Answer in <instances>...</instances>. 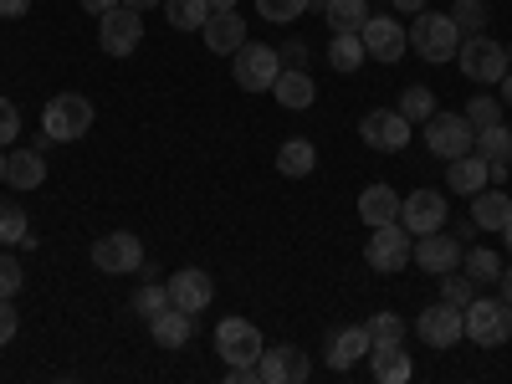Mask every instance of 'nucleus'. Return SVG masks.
I'll return each mask as SVG.
<instances>
[{
    "instance_id": "35",
    "label": "nucleus",
    "mask_w": 512,
    "mask_h": 384,
    "mask_svg": "<svg viewBox=\"0 0 512 384\" xmlns=\"http://www.w3.org/2000/svg\"><path fill=\"white\" fill-rule=\"evenodd\" d=\"M451 21L461 26V36H477V31L487 26V0H456Z\"/></svg>"
},
{
    "instance_id": "25",
    "label": "nucleus",
    "mask_w": 512,
    "mask_h": 384,
    "mask_svg": "<svg viewBox=\"0 0 512 384\" xmlns=\"http://www.w3.org/2000/svg\"><path fill=\"white\" fill-rule=\"evenodd\" d=\"M41 180H47L41 149H11V154H6V185H11V190H36Z\"/></svg>"
},
{
    "instance_id": "49",
    "label": "nucleus",
    "mask_w": 512,
    "mask_h": 384,
    "mask_svg": "<svg viewBox=\"0 0 512 384\" xmlns=\"http://www.w3.org/2000/svg\"><path fill=\"white\" fill-rule=\"evenodd\" d=\"M502 103L512 108V67H507V77H502Z\"/></svg>"
},
{
    "instance_id": "47",
    "label": "nucleus",
    "mask_w": 512,
    "mask_h": 384,
    "mask_svg": "<svg viewBox=\"0 0 512 384\" xmlns=\"http://www.w3.org/2000/svg\"><path fill=\"white\" fill-rule=\"evenodd\" d=\"M390 6H395V11H405V16H420L425 6H431V0H390Z\"/></svg>"
},
{
    "instance_id": "12",
    "label": "nucleus",
    "mask_w": 512,
    "mask_h": 384,
    "mask_svg": "<svg viewBox=\"0 0 512 384\" xmlns=\"http://www.w3.org/2000/svg\"><path fill=\"white\" fill-rule=\"evenodd\" d=\"M93 267H98V272H108V277L144 267V241H139L134 231H113V236H98V241H93Z\"/></svg>"
},
{
    "instance_id": "20",
    "label": "nucleus",
    "mask_w": 512,
    "mask_h": 384,
    "mask_svg": "<svg viewBox=\"0 0 512 384\" xmlns=\"http://www.w3.org/2000/svg\"><path fill=\"white\" fill-rule=\"evenodd\" d=\"M272 93H277L282 108H297V113L318 103V88H313V72L308 67H282L277 82H272Z\"/></svg>"
},
{
    "instance_id": "30",
    "label": "nucleus",
    "mask_w": 512,
    "mask_h": 384,
    "mask_svg": "<svg viewBox=\"0 0 512 384\" xmlns=\"http://www.w3.org/2000/svg\"><path fill=\"white\" fill-rule=\"evenodd\" d=\"M210 16V0H164V21L175 31H200Z\"/></svg>"
},
{
    "instance_id": "3",
    "label": "nucleus",
    "mask_w": 512,
    "mask_h": 384,
    "mask_svg": "<svg viewBox=\"0 0 512 384\" xmlns=\"http://www.w3.org/2000/svg\"><path fill=\"white\" fill-rule=\"evenodd\" d=\"M93 128V103L82 93H57L47 108H41V134L52 144H72Z\"/></svg>"
},
{
    "instance_id": "54",
    "label": "nucleus",
    "mask_w": 512,
    "mask_h": 384,
    "mask_svg": "<svg viewBox=\"0 0 512 384\" xmlns=\"http://www.w3.org/2000/svg\"><path fill=\"white\" fill-rule=\"evenodd\" d=\"M507 67H512V47H507Z\"/></svg>"
},
{
    "instance_id": "43",
    "label": "nucleus",
    "mask_w": 512,
    "mask_h": 384,
    "mask_svg": "<svg viewBox=\"0 0 512 384\" xmlns=\"http://www.w3.org/2000/svg\"><path fill=\"white\" fill-rule=\"evenodd\" d=\"M11 139H21V113L11 98H0V149H11Z\"/></svg>"
},
{
    "instance_id": "4",
    "label": "nucleus",
    "mask_w": 512,
    "mask_h": 384,
    "mask_svg": "<svg viewBox=\"0 0 512 384\" xmlns=\"http://www.w3.org/2000/svg\"><path fill=\"white\" fill-rule=\"evenodd\" d=\"M231 72H236V88L246 93H272V82L282 72V52L277 47H262V41H241L236 57H231Z\"/></svg>"
},
{
    "instance_id": "40",
    "label": "nucleus",
    "mask_w": 512,
    "mask_h": 384,
    "mask_svg": "<svg viewBox=\"0 0 512 384\" xmlns=\"http://www.w3.org/2000/svg\"><path fill=\"white\" fill-rule=\"evenodd\" d=\"M466 123H472V128L502 123V103L497 98H472V103H466Z\"/></svg>"
},
{
    "instance_id": "52",
    "label": "nucleus",
    "mask_w": 512,
    "mask_h": 384,
    "mask_svg": "<svg viewBox=\"0 0 512 384\" xmlns=\"http://www.w3.org/2000/svg\"><path fill=\"white\" fill-rule=\"evenodd\" d=\"M502 241H507V251H512V216H507V226H502Z\"/></svg>"
},
{
    "instance_id": "29",
    "label": "nucleus",
    "mask_w": 512,
    "mask_h": 384,
    "mask_svg": "<svg viewBox=\"0 0 512 384\" xmlns=\"http://www.w3.org/2000/svg\"><path fill=\"white\" fill-rule=\"evenodd\" d=\"M477 154H482L487 164H512V128H507V123L477 128Z\"/></svg>"
},
{
    "instance_id": "7",
    "label": "nucleus",
    "mask_w": 512,
    "mask_h": 384,
    "mask_svg": "<svg viewBox=\"0 0 512 384\" xmlns=\"http://www.w3.org/2000/svg\"><path fill=\"white\" fill-rule=\"evenodd\" d=\"M425 149L436 159H461L477 149V128L466 123V113H431L425 118Z\"/></svg>"
},
{
    "instance_id": "53",
    "label": "nucleus",
    "mask_w": 512,
    "mask_h": 384,
    "mask_svg": "<svg viewBox=\"0 0 512 384\" xmlns=\"http://www.w3.org/2000/svg\"><path fill=\"white\" fill-rule=\"evenodd\" d=\"M0 185H6V149H0Z\"/></svg>"
},
{
    "instance_id": "51",
    "label": "nucleus",
    "mask_w": 512,
    "mask_h": 384,
    "mask_svg": "<svg viewBox=\"0 0 512 384\" xmlns=\"http://www.w3.org/2000/svg\"><path fill=\"white\" fill-rule=\"evenodd\" d=\"M241 0H210V11H236Z\"/></svg>"
},
{
    "instance_id": "13",
    "label": "nucleus",
    "mask_w": 512,
    "mask_h": 384,
    "mask_svg": "<svg viewBox=\"0 0 512 384\" xmlns=\"http://www.w3.org/2000/svg\"><path fill=\"white\" fill-rule=\"evenodd\" d=\"M441 221H446V195L441 190H410L400 200V226L410 236H431V231H441Z\"/></svg>"
},
{
    "instance_id": "37",
    "label": "nucleus",
    "mask_w": 512,
    "mask_h": 384,
    "mask_svg": "<svg viewBox=\"0 0 512 384\" xmlns=\"http://www.w3.org/2000/svg\"><path fill=\"white\" fill-rule=\"evenodd\" d=\"M308 11V0H256V16L272 21V26H287Z\"/></svg>"
},
{
    "instance_id": "18",
    "label": "nucleus",
    "mask_w": 512,
    "mask_h": 384,
    "mask_svg": "<svg viewBox=\"0 0 512 384\" xmlns=\"http://www.w3.org/2000/svg\"><path fill=\"white\" fill-rule=\"evenodd\" d=\"M200 36H205V47L216 52V57H236V47L246 41V16H236V11H210L205 26H200Z\"/></svg>"
},
{
    "instance_id": "15",
    "label": "nucleus",
    "mask_w": 512,
    "mask_h": 384,
    "mask_svg": "<svg viewBox=\"0 0 512 384\" xmlns=\"http://www.w3.org/2000/svg\"><path fill=\"white\" fill-rule=\"evenodd\" d=\"M359 41H364V52L379 57V62H400L405 47H410V36H405V26L395 16H369L359 26Z\"/></svg>"
},
{
    "instance_id": "33",
    "label": "nucleus",
    "mask_w": 512,
    "mask_h": 384,
    "mask_svg": "<svg viewBox=\"0 0 512 384\" xmlns=\"http://www.w3.org/2000/svg\"><path fill=\"white\" fill-rule=\"evenodd\" d=\"M400 113H405L410 123H425V118L436 113V93H431V88H420V82H415V88H405V93H400Z\"/></svg>"
},
{
    "instance_id": "10",
    "label": "nucleus",
    "mask_w": 512,
    "mask_h": 384,
    "mask_svg": "<svg viewBox=\"0 0 512 384\" xmlns=\"http://www.w3.org/2000/svg\"><path fill=\"white\" fill-rule=\"evenodd\" d=\"M216 354L231 364H256L262 359V328H256L251 318H221L216 323Z\"/></svg>"
},
{
    "instance_id": "9",
    "label": "nucleus",
    "mask_w": 512,
    "mask_h": 384,
    "mask_svg": "<svg viewBox=\"0 0 512 384\" xmlns=\"http://www.w3.org/2000/svg\"><path fill=\"white\" fill-rule=\"evenodd\" d=\"M410 118L400 113V108H374V113H364L359 118V139L369 144V149H379V154H400L405 144H410Z\"/></svg>"
},
{
    "instance_id": "21",
    "label": "nucleus",
    "mask_w": 512,
    "mask_h": 384,
    "mask_svg": "<svg viewBox=\"0 0 512 384\" xmlns=\"http://www.w3.org/2000/svg\"><path fill=\"white\" fill-rule=\"evenodd\" d=\"M323 359H328V369H354L359 359H369V328H364V323H359V328H338V333L328 338Z\"/></svg>"
},
{
    "instance_id": "19",
    "label": "nucleus",
    "mask_w": 512,
    "mask_h": 384,
    "mask_svg": "<svg viewBox=\"0 0 512 384\" xmlns=\"http://www.w3.org/2000/svg\"><path fill=\"white\" fill-rule=\"evenodd\" d=\"M446 185H451L456 195H477V190L492 185V164H487L477 149L461 154V159H446Z\"/></svg>"
},
{
    "instance_id": "48",
    "label": "nucleus",
    "mask_w": 512,
    "mask_h": 384,
    "mask_svg": "<svg viewBox=\"0 0 512 384\" xmlns=\"http://www.w3.org/2000/svg\"><path fill=\"white\" fill-rule=\"evenodd\" d=\"M123 6H134V11H154V6H164V0H123Z\"/></svg>"
},
{
    "instance_id": "42",
    "label": "nucleus",
    "mask_w": 512,
    "mask_h": 384,
    "mask_svg": "<svg viewBox=\"0 0 512 384\" xmlns=\"http://www.w3.org/2000/svg\"><path fill=\"white\" fill-rule=\"evenodd\" d=\"M16 333H21L16 297H0V349H6V344H16Z\"/></svg>"
},
{
    "instance_id": "44",
    "label": "nucleus",
    "mask_w": 512,
    "mask_h": 384,
    "mask_svg": "<svg viewBox=\"0 0 512 384\" xmlns=\"http://www.w3.org/2000/svg\"><path fill=\"white\" fill-rule=\"evenodd\" d=\"M282 67H308V47H303V41H287V47H282Z\"/></svg>"
},
{
    "instance_id": "27",
    "label": "nucleus",
    "mask_w": 512,
    "mask_h": 384,
    "mask_svg": "<svg viewBox=\"0 0 512 384\" xmlns=\"http://www.w3.org/2000/svg\"><path fill=\"white\" fill-rule=\"evenodd\" d=\"M277 169L287 180H308L313 169H318V149L308 144V139H287L282 149H277Z\"/></svg>"
},
{
    "instance_id": "8",
    "label": "nucleus",
    "mask_w": 512,
    "mask_h": 384,
    "mask_svg": "<svg viewBox=\"0 0 512 384\" xmlns=\"http://www.w3.org/2000/svg\"><path fill=\"white\" fill-rule=\"evenodd\" d=\"M139 41H144V11H134V6L103 11V21H98V47H103L108 57H134Z\"/></svg>"
},
{
    "instance_id": "32",
    "label": "nucleus",
    "mask_w": 512,
    "mask_h": 384,
    "mask_svg": "<svg viewBox=\"0 0 512 384\" xmlns=\"http://www.w3.org/2000/svg\"><path fill=\"white\" fill-rule=\"evenodd\" d=\"M461 272L472 277L477 287H482V282H497V277H502V256L487 251V246H477V251H466V267H461Z\"/></svg>"
},
{
    "instance_id": "36",
    "label": "nucleus",
    "mask_w": 512,
    "mask_h": 384,
    "mask_svg": "<svg viewBox=\"0 0 512 384\" xmlns=\"http://www.w3.org/2000/svg\"><path fill=\"white\" fill-rule=\"evenodd\" d=\"M364 328H369V344H400L405 338V318L400 313H374Z\"/></svg>"
},
{
    "instance_id": "38",
    "label": "nucleus",
    "mask_w": 512,
    "mask_h": 384,
    "mask_svg": "<svg viewBox=\"0 0 512 384\" xmlns=\"http://www.w3.org/2000/svg\"><path fill=\"white\" fill-rule=\"evenodd\" d=\"M31 231H26V210L21 205H0V246H21Z\"/></svg>"
},
{
    "instance_id": "23",
    "label": "nucleus",
    "mask_w": 512,
    "mask_h": 384,
    "mask_svg": "<svg viewBox=\"0 0 512 384\" xmlns=\"http://www.w3.org/2000/svg\"><path fill=\"white\" fill-rule=\"evenodd\" d=\"M507 216H512V200H507L502 185H487V190L472 195V221H477V231H502Z\"/></svg>"
},
{
    "instance_id": "50",
    "label": "nucleus",
    "mask_w": 512,
    "mask_h": 384,
    "mask_svg": "<svg viewBox=\"0 0 512 384\" xmlns=\"http://www.w3.org/2000/svg\"><path fill=\"white\" fill-rule=\"evenodd\" d=\"M497 282H502V297H507V303H512V267H507V272H502Z\"/></svg>"
},
{
    "instance_id": "5",
    "label": "nucleus",
    "mask_w": 512,
    "mask_h": 384,
    "mask_svg": "<svg viewBox=\"0 0 512 384\" xmlns=\"http://www.w3.org/2000/svg\"><path fill=\"white\" fill-rule=\"evenodd\" d=\"M410 251H415V236L400 221H384V226H374V236L364 246V262L374 272H384V277H395V272L410 267Z\"/></svg>"
},
{
    "instance_id": "2",
    "label": "nucleus",
    "mask_w": 512,
    "mask_h": 384,
    "mask_svg": "<svg viewBox=\"0 0 512 384\" xmlns=\"http://www.w3.org/2000/svg\"><path fill=\"white\" fill-rule=\"evenodd\" d=\"M461 318H466V338H472L477 349H502L512 338V303L507 297H472Z\"/></svg>"
},
{
    "instance_id": "6",
    "label": "nucleus",
    "mask_w": 512,
    "mask_h": 384,
    "mask_svg": "<svg viewBox=\"0 0 512 384\" xmlns=\"http://www.w3.org/2000/svg\"><path fill=\"white\" fill-rule=\"evenodd\" d=\"M456 62H461V72L477 82V88H492V82H502L507 77V47H497L492 36H461V52H456Z\"/></svg>"
},
{
    "instance_id": "17",
    "label": "nucleus",
    "mask_w": 512,
    "mask_h": 384,
    "mask_svg": "<svg viewBox=\"0 0 512 384\" xmlns=\"http://www.w3.org/2000/svg\"><path fill=\"white\" fill-rule=\"evenodd\" d=\"M169 287V303H175V308H185V313H205L210 303H216V282H210L200 267H185V272H175V277H169L164 282Z\"/></svg>"
},
{
    "instance_id": "22",
    "label": "nucleus",
    "mask_w": 512,
    "mask_h": 384,
    "mask_svg": "<svg viewBox=\"0 0 512 384\" xmlns=\"http://www.w3.org/2000/svg\"><path fill=\"white\" fill-rule=\"evenodd\" d=\"M149 333H154V344H159V349H185L190 338H195V313H185V308L169 303V308L149 323Z\"/></svg>"
},
{
    "instance_id": "14",
    "label": "nucleus",
    "mask_w": 512,
    "mask_h": 384,
    "mask_svg": "<svg viewBox=\"0 0 512 384\" xmlns=\"http://www.w3.org/2000/svg\"><path fill=\"white\" fill-rule=\"evenodd\" d=\"M256 374H262V384H303L313 374V359L303 349H292V344H277V349H262Z\"/></svg>"
},
{
    "instance_id": "11",
    "label": "nucleus",
    "mask_w": 512,
    "mask_h": 384,
    "mask_svg": "<svg viewBox=\"0 0 512 384\" xmlns=\"http://www.w3.org/2000/svg\"><path fill=\"white\" fill-rule=\"evenodd\" d=\"M466 308H456V303H431L420 318H415V328H420V344H431V349H456L461 344V333H466V318H461Z\"/></svg>"
},
{
    "instance_id": "26",
    "label": "nucleus",
    "mask_w": 512,
    "mask_h": 384,
    "mask_svg": "<svg viewBox=\"0 0 512 384\" xmlns=\"http://www.w3.org/2000/svg\"><path fill=\"white\" fill-rule=\"evenodd\" d=\"M359 221H369V226L400 221V195H395L390 185H369V190H359Z\"/></svg>"
},
{
    "instance_id": "34",
    "label": "nucleus",
    "mask_w": 512,
    "mask_h": 384,
    "mask_svg": "<svg viewBox=\"0 0 512 384\" xmlns=\"http://www.w3.org/2000/svg\"><path fill=\"white\" fill-rule=\"evenodd\" d=\"M164 308H169V287H164V282H149V287H139V297H134V318L154 323Z\"/></svg>"
},
{
    "instance_id": "45",
    "label": "nucleus",
    "mask_w": 512,
    "mask_h": 384,
    "mask_svg": "<svg viewBox=\"0 0 512 384\" xmlns=\"http://www.w3.org/2000/svg\"><path fill=\"white\" fill-rule=\"evenodd\" d=\"M31 11V0H0V21H21Z\"/></svg>"
},
{
    "instance_id": "28",
    "label": "nucleus",
    "mask_w": 512,
    "mask_h": 384,
    "mask_svg": "<svg viewBox=\"0 0 512 384\" xmlns=\"http://www.w3.org/2000/svg\"><path fill=\"white\" fill-rule=\"evenodd\" d=\"M364 41H359V31H333V41H328V67L333 72H359L364 67Z\"/></svg>"
},
{
    "instance_id": "41",
    "label": "nucleus",
    "mask_w": 512,
    "mask_h": 384,
    "mask_svg": "<svg viewBox=\"0 0 512 384\" xmlns=\"http://www.w3.org/2000/svg\"><path fill=\"white\" fill-rule=\"evenodd\" d=\"M21 287H26V272H21L16 256L6 251V256H0V297H16Z\"/></svg>"
},
{
    "instance_id": "46",
    "label": "nucleus",
    "mask_w": 512,
    "mask_h": 384,
    "mask_svg": "<svg viewBox=\"0 0 512 384\" xmlns=\"http://www.w3.org/2000/svg\"><path fill=\"white\" fill-rule=\"evenodd\" d=\"M113 6H123V0H82V11H88V16H103V11H113Z\"/></svg>"
},
{
    "instance_id": "39",
    "label": "nucleus",
    "mask_w": 512,
    "mask_h": 384,
    "mask_svg": "<svg viewBox=\"0 0 512 384\" xmlns=\"http://www.w3.org/2000/svg\"><path fill=\"white\" fill-rule=\"evenodd\" d=\"M441 297H446V303H456V308H466L477 297V282L466 277V272H446L441 277Z\"/></svg>"
},
{
    "instance_id": "16",
    "label": "nucleus",
    "mask_w": 512,
    "mask_h": 384,
    "mask_svg": "<svg viewBox=\"0 0 512 384\" xmlns=\"http://www.w3.org/2000/svg\"><path fill=\"white\" fill-rule=\"evenodd\" d=\"M410 262L420 272H431V277H446L461 267V241L446 236V231H431V236H415V251H410Z\"/></svg>"
},
{
    "instance_id": "24",
    "label": "nucleus",
    "mask_w": 512,
    "mask_h": 384,
    "mask_svg": "<svg viewBox=\"0 0 512 384\" xmlns=\"http://www.w3.org/2000/svg\"><path fill=\"white\" fill-rule=\"evenodd\" d=\"M369 369L379 384H405L410 379V354L405 344H369Z\"/></svg>"
},
{
    "instance_id": "1",
    "label": "nucleus",
    "mask_w": 512,
    "mask_h": 384,
    "mask_svg": "<svg viewBox=\"0 0 512 384\" xmlns=\"http://www.w3.org/2000/svg\"><path fill=\"white\" fill-rule=\"evenodd\" d=\"M405 36H410V47L420 52V62H436V67L441 62H456V52H461V26L451 16H436L431 6L415 16V26Z\"/></svg>"
},
{
    "instance_id": "31",
    "label": "nucleus",
    "mask_w": 512,
    "mask_h": 384,
    "mask_svg": "<svg viewBox=\"0 0 512 384\" xmlns=\"http://www.w3.org/2000/svg\"><path fill=\"white\" fill-rule=\"evenodd\" d=\"M333 31H359L369 21V0H323Z\"/></svg>"
}]
</instances>
